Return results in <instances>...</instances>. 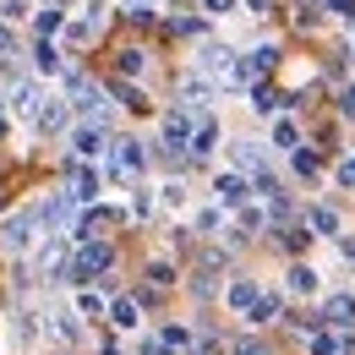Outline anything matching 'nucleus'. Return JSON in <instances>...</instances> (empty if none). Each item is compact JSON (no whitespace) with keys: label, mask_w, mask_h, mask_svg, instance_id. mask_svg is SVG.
Masks as SVG:
<instances>
[{"label":"nucleus","mask_w":355,"mask_h":355,"mask_svg":"<svg viewBox=\"0 0 355 355\" xmlns=\"http://www.w3.org/2000/svg\"><path fill=\"white\" fill-rule=\"evenodd\" d=\"M39 224H44V208H22V214H11V219L0 224V252H33V241H39Z\"/></svg>","instance_id":"nucleus-1"},{"label":"nucleus","mask_w":355,"mask_h":355,"mask_svg":"<svg viewBox=\"0 0 355 355\" xmlns=\"http://www.w3.org/2000/svg\"><path fill=\"white\" fill-rule=\"evenodd\" d=\"M110 263H115V252H110V241H88V246L77 252V263H71V273H77V279H98V273H104Z\"/></svg>","instance_id":"nucleus-2"},{"label":"nucleus","mask_w":355,"mask_h":355,"mask_svg":"<svg viewBox=\"0 0 355 355\" xmlns=\"http://www.w3.org/2000/svg\"><path fill=\"white\" fill-rule=\"evenodd\" d=\"M191 132H197V126H191V115H186V110H170V115H164V148H170V153L191 148Z\"/></svg>","instance_id":"nucleus-3"},{"label":"nucleus","mask_w":355,"mask_h":355,"mask_svg":"<svg viewBox=\"0 0 355 355\" xmlns=\"http://www.w3.org/2000/svg\"><path fill=\"white\" fill-rule=\"evenodd\" d=\"M322 317H328L334 328H355V295H328V301H322Z\"/></svg>","instance_id":"nucleus-4"},{"label":"nucleus","mask_w":355,"mask_h":355,"mask_svg":"<svg viewBox=\"0 0 355 355\" xmlns=\"http://www.w3.org/2000/svg\"><path fill=\"white\" fill-rule=\"evenodd\" d=\"M71 142H77V153H83V159H98V153L110 148V142H104V126H98V121H93V126H77V137H71Z\"/></svg>","instance_id":"nucleus-5"},{"label":"nucleus","mask_w":355,"mask_h":355,"mask_svg":"<svg viewBox=\"0 0 355 355\" xmlns=\"http://www.w3.org/2000/svg\"><path fill=\"white\" fill-rule=\"evenodd\" d=\"M224 301H230V311H252L257 306V284H252V279H235V284L224 290Z\"/></svg>","instance_id":"nucleus-6"},{"label":"nucleus","mask_w":355,"mask_h":355,"mask_svg":"<svg viewBox=\"0 0 355 355\" xmlns=\"http://www.w3.org/2000/svg\"><path fill=\"white\" fill-rule=\"evenodd\" d=\"M214 186H219V202H246V191H252L241 170H230V175H219V180H214Z\"/></svg>","instance_id":"nucleus-7"},{"label":"nucleus","mask_w":355,"mask_h":355,"mask_svg":"<svg viewBox=\"0 0 355 355\" xmlns=\"http://www.w3.org/2000/svg\"><path fill=\"white\" fill-rule=\"evenodd\" d=\"M49 334H55L60 345H77V339H83V328H77L71 311H55V317H49Z\"/></svg>","instance_id":"nucleus-8"},{"label":"nucleus","mask_w":355,"mask_h":355,"mask_svg":"<svg viewBox=\"0 0 355 355\" xmlns=\"http://www.w3.org/2000/svg\"><path fill=\"white\" fill-rule=\"evenodd\" d=\"M197 66H202V71H219V77H230V66H235V60H230V49H224V44H208L202 55H197Z\"/></svg>","instance_id":"nucleus-9"},{"label":"nucleus","mask_w":355,"mask_h":355,"mask_svg":"<svg viewBox=\"0 0 355 355\" xmlns=\"http://www.w3.org/2000/svg\"><path fill=\"white\" fill-rule=\"evenodd\" d=\"M273 148H284V153H295V148H301V132H295V121H290V115H279V121H273Z\"/></svg>","instance_id":"nucleus-10"},{"label":"nucleus","mask_w":355,"mask_h":355,"mask_svg":"<svg viewBox=\"0 0 355 355\" xmlns=\"http://www.w3.org/2000/svg\"><path fill=\"white\" fill-rule=\"evenodd\" d=\"M214 148H219V121H202V126L191 132V153L202 159V153H214Z\"/></svg>","instance_id":"nucleus-11"},{"label":"nucleus","mask_w":355,"mask_h":355,"mask_svg":"<svg viewBox=\"0 0 355 355\" xmlns=\"http://www.w3.org/2000/svg\"><path fill=\"white\" fill-rule=\"evenodd\" d=\"M110 322H115V328H126V334H132L137 322H142V317H137V301H126V295H121V301H110Z\"/></svg>","instance_id":"nucleus-12"},{"label":"nucleus","mask_w":355,"mask_h":355,"mask_svg":"<svg viewBox=\"0 0 355 355\" xmlns=\"http://www.w3.org/2000/svg\"><path fill=\"white\" fill-rule=\"evenodd\" d=\"M115 164H121V170H142V164H148V153H142V142H121V148H115Z\"/></svg>","instance_id":"nucleus-13"},{"label":"nucleus","mask_w":355,"mask_h":355,"mask_svg":"<svg viewBox=\"0 0 355 355\" xmlns=\"http://www.w3.org/2000/svg\"><path fill=\"white\" fill-rule=\"evenodd\" d=\"M290 290H295V295H317V268L295 263L290 268Z\"/></svg>","instance_id":"nucleus-14"},{"label":"nucleus","mask_w":355,"mask_h":355,"mask_svg":"<svg viewBox=\"0 0 355 355\" xmlns=\"http://www.w3.org/2000/svg\"><path fill=\"white\" fill-rule=\"evenodd\" d=\"M98 197V175L93 170H77V180H71V202H93Z\"/></svg>","instance_id":"nucleus-15"},{"label":"nucleus","mask_w":355,"mask_h":355,"mask_svg":"<svg viewBox=\"0 0 355 355\" xmlns=\"http://www.w3.org/2000/svg\"><path fill=\"white\" fill-rule=\"evenodd\" d=\"M11 110H17V115H33V110H39V88H33V83L11 88Z\"/></svg>","instance_id":"nucleus-16"},{"label":"nucleus","mask_w":355,"mask_h":355,"mask_svg":"<svg viewBox=\"0 0 355 355\" xmlns=\"http://www.w3.org/2000/svg\"><path fill=\"white\" fill-rule=\"evenodd\" d=\"M273 317H279V295H257V306L246 311V322H257V328H263V322H273Z\"/></svg>","instance_id":"nucleus-17"},{"label":"nucleus","mask_w":355,"mask_h":355,"mask_svg":"<svg viewBox=\"0 0 355 355\" xmlns=\"http://www.w3.org/2000/svg\"><path fill=\"white\" fill-rule=\"evenodd\" d=\"M311 235H339V214L334 208H311Z\"/></svg>","instance_id":"nucleus-18"},{"label":"nucleus","mask_w":355,"mask_h":355,"mask_svg":"<svg viewBox=\"0 0 355 355\" xmlns=\"http://www.w3.org/2000/svg\"><path fill=\"white\" fill-rule=\"evenodd\" d=\"M159 345H164V350H191V334H186V328H164V334H159Z\"/></svg>","instance_id":"nucleus-19"},{"label":"nucleus","mask_w":355,"mask_h":355,"mask_svg":"<svg viewBox=\"0 0 355 355\" xmlns=\"http://www.w3.org/2000/svg\"><path fill=\"white\" fill-rule=\"evenodd\" d=\"M317 170H322V159H317V153H311V148H295V175H317Z\"/></svg>","instance_id":"nucleus-20"},{"label":"nucleus","mask_w":355,"mask_h":355,"mask_svg":"<svg viewBox=\"0 0 355 355\" xmlns=\"http://www.w3.org/2000/svg\"><path fill=\"white\" fill-rule=\"evenodd\" d=\"M142 66H148L142 49H121V71H126V77H142Z\"/></svg>","instance_id":"nucleus-21"},{"label":"nucleus","mask_w":355,"mask_h":355,"mask_svg":"<svg viewBox=\"0 0 355 355\" xmlns=\"http://www.w3.org/2000/svg\"><path fill=\"white\" fill-rule=\"evenodd\" d=\"M339 334H311V355H339Z\"/></svg>","instance_id":"nucleus-22"},{"label":"nucleus","mask_w":355,"mask_h":355,"mask_svg":"<svg viewBox=\"0 0 355 355\" xmlns=\"http://www.w3.org/2000/svg\"><path fill=\"white\" fill-rule=\"evenodd\" d=\"M235 164H241V170H257V164H263V148L241 142V148H235Z\"/></svg>","instance_id":"nucleus-23"},{"label":"nucleus","mask_w":355,"mask_h":355,"mask_svg":"<svg viewBox=\"0 0 355 355\" xmlns=\"http://www.w3.org/2000/svg\"><path fill=\"white\" fill-rule=\"evenodd\" d=\"M252 104H257V110H263V115H273V110H279V104H284V98H279V93H273V88H257V93H252Z\"/></svg>","instance_id":"nucleus-24"},{"label":"nucleus","mask_w":355,"mask_h":355,"mask_svg":"<svg viewBox=\"0 0 355 355\" xmlns=\"http://www.w3.org/2000/svg\"><path fill=\"white\" fill-rule=\"evenodd\" d=\"M77 311H88V317H98V311H104V295H93V290H83V295H77Z\"/></svg>","instance_id":"nucleus-25"},{"label":"nucleus","mask_w":355,"mask_h":355,"mask_svg":"<svg viewBox=\"0 0 355 355\" xmlns=\"http://www.w3.org/2000/svg\"><path fill=\"white\" fill-rule=\"evenodd\" d=\"M60 28H66V11H44L39 17V33H60Z\"/></svg>","instance_id":"nucleus-26"},{"label":"nucleus","mask_w":355,"mask_h":355,"mask_svg":"<svg viewBox=\"0 0 355 355\" xmlns=\"http://www.w3.org/2000/svg\"><path fill=\"white\" fill-rule=\"evenodd\" d=\"M60 121H66V104H49L44 115H39V126H44V132H55V126H60Z\"/></svg>","instance_id":"nucleus-27"},{"label":"nucleus","mask_w":355,"mask_h":355,"mask_svg":"<svg viewBox=\"0 0 355 355\" xmlns=\"http://www.w3.org/2000/svg\"><path fill=\"white\" fill-rule=\"evenodd\" d=\"M197 230L214 235V230H219V208H202V214H197Z\"/></svg>","instance_id":"nucleus-28"},{"label":"nucleus","mask_w":355,"mask_h":355,"mask_svg":"<svg viewBox=\"0 0 355 355\" xmlns=\"http://www.w3.org/2000/svg\"><path fill=\"white\" fill-rule=\"evenodd\" d=\"M263 219H268L263 208H241V230H263Z\"/></svg>","instance_id":"nucleus-29"},{"label":"nucleus","mask_w":355,"mask_h":355,"mask_svg":"<svg viewBox=\"0 0 355 355\" xmlns=\"http://www.w3.org/2000/svg\"><path fill=\"white\" fill-rule=\"evenodd\" d=\"M60 66V55H55V44H39V71H55Z\"/></svg>","instance_id":"nucleus-30"},{"label":"nucleus","mask_w":355,"mask_h":355,"mask_svg":"<svg viewBox=\"0 0 355 355\" xmlns=\"http://www.w3.org/2000/svg\"><path fill=\"white\" fill-rule=\"evenodd\" d=\"M148 273H153V284H170V279H175V268H170V263H153Z\"/></svg>","instance_id":"nucleus-31"},{"label":"nucleus","mask_w":355,"mask_h":355,"mask_svg":"<svg viewBox=\"0 0 355 355\" xmlns=\"http://www.w3.org/2000/svg\"><path fill=\"white\" fill-rule=\"evenodd\" d=\"M235 355H268V350L257 345V339H241V345H235Z\"/></svg>","instance_id":"nucleus-32"},{"label":"nucleus","mask_w":355,"mask_h":355,"mask_svg":"<svg viewBox=\"0 0 355 355\" xmlns=\"http://www.w3.org/2000/svg\"><path fill=\"white\" fill-rule=\"evenodd\" d=\"M334 11H339L345 22H355V0H334Z\"/></svg>","instance_id":"nucleus-33"},{"label":"nucleus","mask_w":355,"mask_h":355,"mask_svg":"<svg viewBox=\"0 0 355 355\" xmlns=\"http://www.w3.org/2000/svg\"><path fill=\"white\" fill-rule=\"evenodd\" d=\"M339 104H345V110H350V115H355V83H350V88H345V98H339Z\"/></svg>","instance_id":"nucleus-34"},{"label":"nucleus","mask_w":355,"mask_h":355,"mask_svg":"<svg viewBox=\"0 0 355 355\" xmlns=\"http://www.w3.org/2000/svg\"><path fill=\"white\" fill-rule=\"evenodd\" d=\"M202 6H208V11H230L235 0H202Z\"/></svg>","instance_id":"nucleus-35"},{"label":"nucleus","mask_w":355,"mask_h":355,"mask_svg":"<svg viewBox=\"0 0 355 355\" xmlns=\"http://www.w3.org/2000/svg\"><path fill=\"white\" fill-rule=\"evenodd\" d=\"M339 175H345V180H355V159H345V170H339Z\"/></svg>","instance_id":"nucleus-36"},{"label":"nucleus","mask_w":355,"mask_h":355,"mask_svg":"<svg viewBox=\"0 0 355 355\" xmlns=\"http://www.w3.org/2000/svg\"><path fill=\"white\" fill-rule=\"evenodd\" d=\"M0 49H11V33H6V28H0Z\"/></svg>","instance_id":"nucleus-37"}]
</instances>
